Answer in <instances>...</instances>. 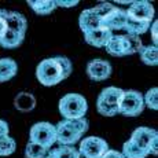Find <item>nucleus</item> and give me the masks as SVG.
I'll use <instances>...</instances> for the list:
<instances>
[{"instance_id":"nucleus-1","label":"nucleus","mask_w":158,"mask_h":158,"mask_svg":"<svg viewBox=\"0 0 158 158\" xmlns=\"http://www.w3.org/2000/svg\"><path fill=\"white\" fill-rule=\"evenodd\" d=\"M73 72L70 59L66 56H54L41 60L36 68V77L44 87H54L62 83Z\"/></svg>"},{"instance_id":"nucleus-23","label":"nucleus","mask_w":158,"mask_h":158,"mask_svg":"<svg viewBox=\"0 0 158 158\" xmlns=\"http://www.w3.org/2000/svg\"><path fill=\"white\" fill-rule=\"evenodd\" d=\"M150 25H151L150 22H143V21H138V19H133V18L128 17L124 30H127V33H129V35L140 36L150 29Z\"/></svg>"},{"instance_id":"nucleus-10","label":"nucleus","mask_w":158,"mask_h":158,"mask_svg":"<svg viewBox=\"0 0 158 158\" xmlns=\"http://www.w3.org/2000/svg\"><path fill=\"white\" fill-rule=\"evenodd\" d=\"M157 138H158L157 131L153 128H147V127H139V128H136L132 132V135H131V140H132L133 143L140 146L142 148H144V150H147V151H148V147H150L151 142Z\"/></svg>"},{"instance_id":"nucleus-14","label":"nucleus","mask_w":158,"mask_h":158,"mask_svg":"<svg viewBox=\"0 0 158 158\" xmlns=\"http://www.w3.org/2000/svg\"><path fill=\"white\" fill-rule=\"evenodd\" d=\"M127 18H128L127 11L117 7V10L113 11L106 19L102 21V25H103V28L111 30V32L113 30H124L125 23H127Z\"/></svg>"},{"instance_id":"nucleus-30","label":"nucleus","mask_w":158,"mask_h":158,"mask_svg":"<svg viewBox=\"0 0 158 158\" xmlns=\"http://www.w3.org/2000/svg\"><path fill=\"white\" fill-rule=\"evenodd\" d=\"M150 29H151V39H153V45H157L158 43V22L157 21H153V23L150 25Z\"/></svg>"},{"instance_id":"nucleus-11","label":"nucleus","mask_w":158,"mask_h":158,"mask_svg":"<svg viewBox=\"0 0 158 158\" xmlns=\"http://www.w3.org/2000/svg\"><path fill=\"white\" fill-rule=\"evenodd\" d=\"M111 36H113L111 30L106 28H99L96 30H92V32L84 33V40H85L87 44L92 45V47L102 48V47H106V44L109 43Z\"/></svg>"},{"instance_id":"nucleus-31","label":"nucleus","mask_w":158,"mask_h":158,"mask_svg":"<svg viewBox=\"0 0 158 158\" xmlns=\"http://www.w3.org/2000/svg\"><path fill=\"white\" fill-rule=\"evenodd\" d=\"M55 3H56V7L59 6V7H65V8H70L78 4L77 0H70V2H68V0H55Z\"/></svg>"},{"instance_id":"nucleus-19","label":"nucleus","mask_w":158,"mask_h":158,"mask_svg":"<svg viewBox=\"0 0 158 158\" xmlns=\"http://www.w3.org/2000/svg\"><path fill=\"white\" fill-rule=\"evenodd\" d=\"M28 4L37 15H48L56 8L55 0H29Z\"/></svg>"},{"instance_id":"nucleus-32","label":"nucleus","mask_w":158,"mask_h":158,"mask_svg":"<svg viewBox=\"0 0 158 158\" xmlns=\"http://www.w3.org/2000/svg\"><path fill=\"white\" fill-rule=\"evenodd\" d=\"M101 158H125V157H124L123 154L120 153V151H117V150H110V148H109V150L106 151V153L103 154Z\"/></svg>"},{"instance_id":"nucleus-2","label":"nucleus","mask_w":158,"mask_h":158,"mask_svg":"<svg viewBox=\"0 0 158 158\" xmlns=\"http://www.w3.org/2000/svg\"><path fill=\"white\" fill-rule=\"evenodd\" d=\"M55 129L58 143L60 146H73L88 131V121L87 118H80V120H65L63 118L55 125Z\"/></svg>"},{"instance_id":"nucleus-25","label":"nucleus","mask_w":158,"mask_h":158,"mask_svg":"<svg viewBox=\"0 0 158 158\" xmlns=\"http://www.w3.org/2000/svg\"><path fill=\"white\" fill-rule=\"evenodd\" d=\"M48 154V150L41 146L29 142L25 148V158H45Z\"/></svg>"},{"instance_id":"nucleus-12","label":"nucleus","mask_w":158,"mask_h":158,"mask_svg":"<svg viewBox=\"0 0 158 158\" xmlns=\"http://www.w3.org/2000/svg\"><path fill=\"white\" fill-rule=\"evenodd\" d=\"M105 48L107 54H110L111 56H127L128 55V44H127L125 35H113Z\"/></svg>"},{"instance_id":"nucleus-29","label":"nucleus","mask_w":158,"mask_h":158,"mask_svg":"<svg viewBox=\"0 0 158 158\" xmlns=\"http://www.w3.org/2000/svg\"><path fill=\"white\" fill-rule=\"evenodd\" d=\"M8 11L0 8V37L4 35V32L7 30V22H6V18H7Z\"/></svg>"},{"instance_id":"nucleus-24","label":"nucleus","mask_w":158,"mask_h":158,"mask_svg":"<svg viewBox=\"0 0 158 158\" xmlns=\"http://www.w3.org/2000/svg\"><path fill=\"white\" fill-rule=\"evenodd\" d=\"M17 150V143L10 135L0 138V157H8Z\"/></svg>"},{"instance_id":"nucleus-7","label":"nucleus","mask_w":158,"mask_h":158,"mask_svg":"<svg viewBox=\"0 0 158 158\" xmlns=\"http://www.w3.org/2000/svg\"><path fill=\"white\" fill-rule=\"evenodd\" d=\"M109 150V144L105 139L98 136H88L80 143L78 153L83 158H101Z\"/></svg>"},{"instance_id":"nucleus-15","label":"nucleus","mask_w":158,"mask_h":158,"mask_svg":"<svg viewBox=\"0 0 158 158\" xmlns=\"http://www.w3.org/2000/svg\"><path fill=\"white\" fill-rule=\"evenodd\" d=\"M6 22H7V29L14 30V32H18V33H23L25 35L26 29H28V21H26L25 15L17 13V11H8Z\"/></svg>"},{"instance_id":"nucleus-3","label":"nucleus","mask_w":158,"mask_h":158,"mask_svg":"<svg viewBox=\"0 0 158 158\" xmlns=\"http://www.w3.org/2000/svg\"><path fill=\"white\" fill-rule=\"evenodd\" d=\"M88 111V102L80 94H68L59 101V113L65 120L85 118Z\"/></svg>"},{"instance_id":"nucleus-16","label":"nucleus","mask_w":158,"mask_h":158,"mask_svg":"<svg viewBox=\"0 0 158 158\" xmlns=\"http://www.w3.org/2000/svg\"><path fill=\"white\" fill-rule=\"evenodd\" d=\"M14 106L21 113H29L36 107V98L30 92H19L14 98Z\"/></svg>"},{"instance_id":"nucleus-8","label":"nucleus","mask_w":158,"mask_h":158,"mask_svg":"<svg viewBox=\"0 0 158 158\" xmlns=\"http://www.w3.org/2000/svg\"><path fill=\"white\" fill-rule=\"evenodd\" d=\"M125 11L129 18H133V19H138V21H143V22L151 23V21H153V18H154V7L147 0L132 2L129 4L128 10H125Z\"/></svg>"},{"instance_id":"nucleus-21","label":"nucleus","mask_w":158,"mask_h":158,"mask_svg":"<svg viewBox=\"0 0 158 158\" xmlns=\"http://www.w3.org/2000/svg\"><path fill=\"white\" fill-rule=\"evenodd\" d=\"M121 154L125 158H146L147 156H150L147 150L142 148L136 143H133L131 139L123 144V153Z\"/></svg>"},{"instance_id":"nucleus-9","label":"nucleus","mask_w":158,"mask_h":158,"mask_svg":"<svg viewBox=\"0 0 158 158\" xmlns=\"http://www.w3.org/2000/svg\"><path fill=\"white\" fill-rule=\"evenodd\" d=\"M85 70L92 81H105L111 76L113 68L106 59H92L87 63Z\"/></svg>"},{"instance_id":"nucleus-6","label":"nucleus","mask_w":158,"mask_h":158,"mask_svg":"<svg viewBox=\"0 0 158 158\" xmlns=\"http://www.w3.org/2000/svg\"><path fill=\"white\" fill-rule=\"evenodd\" d=\"M144 107L143 95L140 92L135 89H127L123 92L120 106H118L120 114L127 115V117H138L143 113Z\"/></svg>"},{"instance_id":"nucleus-22","label":"nucleus","mask_w":158,"mask_h":158,"mask_svg":"<svg viewBox=\"0 0 158 158\" xmlns=\"http://www.w3.org/2000/svg\"><path fill=\"white\" fill-rule=\"evenodd\" d=\"M45 158H81L80 153L73 146H59L54 150L48 151Z\"/></svg>"},{"instance_id":"nucleus-27","label":"nucleus","mask_w":158,"mask_h":158,"mask_svg":"<svg viewBox=\"0 0 158 158\" xmlns=\"http://www.w3.org/2000/svg\"><path fill=\"white\" fill-rule=\"evenodd\" d=\"M125 39H127V44H128V55H133V54L139 52L140 48L143 47V43H142L139 36L125 33Z\"/></svg>"},{"instance_id":"nucleus-28","label":"nucleus","mask_w":158,"mask_h":158,"mask_svg":"<svg viewBox=\"0 0 158 158\" xmlns=\"http://www.w3.org/2000/svg\"><path fill=\"white\" fill-rule=\"evenodd\" d=\"M143 102H144V106H147L148 109L158 110V88L157 87L151 88V89H148L146 92V95L143 96Z\"/></svg>"},{"instance_id":"nucleus-5","label":"nucleus","mask_w":158,"mask_h":158,"mask_svg":"<svg viewBox=\"0 0 158 158\" xmlns=\"http://www.w3.org/2000/svg\"><path fill=\"white\" fill-rule=\"evenodd\" d=\"M29 142L36 143L41 147L50 150L52 144L56 142V129L55 125L47 123V121H41V123H36L32 125L29 132Z\"/></svg>"},{"instance_id":"nucleus-13","label":"nucleus","mask_w":158,"mask_h":158,"mask_svg":"<svg viewBox=\"0 0 158 158\" xmlns=\"http://www.w3.org/2000/svg\"><path fill=\"white\" fill-rule=\"evenodd\" d=\"M78 25H80V29L83 30V33L92 32V30L103 28L102 19L95 13H94L92 8H87V10H84L83 13L80 14V18H78Z\"/></svg>"},{"instance_id":"nucleus-18","label":"nucleus","mask_w":158,"mask_h":158,"mask_svg":"<svg viewBox=\"0 0 158 158\" xmlns=\"http://www.w3.org/2000/svg\"><path fill=\"white\" fill-rule=\"evenodd\" d=\"M18 65L11 58H2L0 59V83L11 80L17 76Z\"/></svg>"},{"instance_id":"nucleus-26","label":"nucleus","mask_w":158,"mask_h":158,"mask_svg":"<svg viewBox=\"0 0 158 158\" xmlns=\"http://www.w3.org/2000/svg\"><path fill=\"white\" fill-rule=\"evenodd\" d=\"M115 10H117V7H115L113 3H109V2H102V3H99V4H96L95 7H92V11L98 15L102 21L106 19V18Z\"/></svg>"},{"instance_id":"nucleus-4","label":"nucleus","mask_w":158,"mask_h":158,"mask_svg":"<svg viewBox=\"0 0 158 158\" xmlns=\"http://www.w3.org/2000/svg\"><path fill=\"white\" fill-rule=\"evenodd\" d=\"M123 92L124 89L117 87H107L102 89V92L99 94L98 99H96L98 113L105 115V117H114V115L120 114L118 106H120Z\"/></svg>"},{"instance_id":"nucleus-20","label":"nucleus","mask_w":158,"mask_h":158,"mask_svg":"<svg viewBox=\"0 0 158 158\" xmlns=\"http://www.w3.org/2000/svg\"><path fill=\"white\" fill-rule=\"evenodd\" d=\"M140 54V59L144 65L147 66H157L158 65V48L157 45L148 44V45H143L139 51Z\"/></svg>"},{"instance_id":"nucleus-17","label":"nucleus","mask_w":158,"mask_h":158,"mask_svg":"<svg viewBox=\"0 0 158 158\" xmlns=\"http://www.w3.org/2000/svg\"><path fill=\"white\" fill-rule=\"evenodd\" d=\"M23 40H25V35L23 33H18V32H14V30L7 29L4 32V35L0 37V47L7 48V50L17 48L23 43Z\"/></svg>"},{"instance_id":"nucleus-33","label":"nucleus","mask_w":158,"mask_h":158,"mask_svg":"<svg viewBox=\"0 0 158 158\" xmlns=\"http://www.w3.org/2000/svg\"><path fill=\"white\" fill-rule=\"evenodd\" d=\"M8 132H10V128H8V124L6 123V121L0 120V138H3V136H7Z\"/></svg>"}]
</instances>
